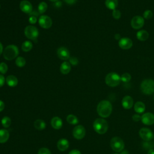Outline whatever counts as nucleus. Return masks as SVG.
I'll return each mask as SVG.
<instances>
[{
  "label": "nucleus",
  "mask_w": 154,
  "mask_h": 154,
  "mask_svg": "<svg viewBox=\"0 0 154 154\" xmlns=\"http://www.w3.org/2000/svg\"><path fill=\"white\" fill-rule=\"evenodd\" d=\"M112 110V104L107 100H101L97 106V112L102 118L108 117L111 115Z\"/></svg>",
  "instance_id": "nucleus-1"
},
{
  "label": "nucleus",
  "mask_w": 154,
  "mask_h": 154,
  "mask_svg": "<svg viewBox=\"0 0 154 154\" xmlns=\"http://www.w3.org/2000/svg\"><path fill=\"white\" fill-rule=\"evenodd\" d=\"M93 127L95 132L99 134H104L108 129V124L106 120L102 118L96 119L93 125Z\"/></svg>",
  "instance_id": "nucleus-2"
},
{
  "label": "nucleus",
  "mask_w": 154,
  "mask_h": 154,
  "mask_svg": "<svg viewBox=\"0 0 154 154\" xmlns=\"http://www.w3.org/2000/svg\"><path fill=\"white\" fill-rule=\"evenodd\" d=\"M19 54L18 48L14 45H8L3 51L4 58L7 60H12Z\"/></svg>",
  "instance_id": "nucleus-3"
},
{
  "label": "nucleus",
  "mask_w": 154,
  "mask_h": 154,
  "mask_svg": "<svg viewBox=\"0 0 154 154\" xmlns=\"http://www.w3.org/2000/svg\"><path fill=\"white\" fill-rule=\"evenodd\" d=\"M141 92L146 95H150L154 93V81L152 79H145L140 84Z\"/></svg>",
  "instance_id": "nucleus-4"
},
{
  "label": "nucleus",
  "mask_w": 154,
  "mask_h": 154,
  "mask_svg": "<svg viewBox=\"0 0 154 154\" xmlns=\"http://www.w3.org/2000/svg\"><path fill=\"white\" fill-rule=\"evenodd\" d=\"M105 82L109 87H114L120 84L121 78L118 73L116 72H110L106 75Z\"/></svg>",
  "instance_id": "nucleus-5"
},
{
  "label": "nucleus",
  "mask_w": 154,
  "mask_h": 154,
  "mask_svg": "<svg viewBox=\"0 0 154 154\" xmlns=\"http://www.w3.org/2000/svg\"><path fill=\"white\" fill-rule=\"evenodd\" d=\"M110 146L113 151L118 153L123 150L125 148V143L121 138L114 137L112 138L110 141Z\"/></svg>",
  "instance_id": "nucleus-6"
},
{
  "label": "nucleus",
  "mask_w": 154,
  "mask_h": 154,
  "mask_svg": "<svg viewBox=\"0 0 154 154\" xmlns=\"http://www.w3.org/2000/svg\"><path fill=\"white\" fill-rule=\"evenodd\" d=\"M24 33L28 38L32 40L35 42L37 40L39 34L38 29L35 26L32 25H28L26 26L24 30Z\"/></svg>",
  "instance_id": "nucleus-7"
},
{
  "label": "nucleus",
  "mask_w": 154,
  "mask_h": 154,
  "mask_svg": "<svg viewBox=\"0 0 154 154\" xmlns=\"http://www.w3.org/2000/svg\"><path fill=\"white\" fill-rule=\"evenodd\" d=\"M140 137L146 141H149L152 140L154 137L153 132L147 128H142L139 131Z\"/></svg>",
  "instance_id": "nucleus-8"
},
{
  "label": "nucleus",
  "mask_w": 154,
  "mask_h": 154,
  "mask_svg": "<svg viewBox=\"0 0 154 154\" xmlns=\"http://www.w3.org/2000/svg\"><path fill=\"white\" fill-rule=\"evenodd\" d=\"M144 25V19L143 17L140 16H135L132 17L131 21V25L135 29L141 28Z\"/></svg>",
  "instance_id": "nucleus-9"
},
{
  "label": "nucleus",
  "mask_w": 154,
  "mask_h": 154,
  "mask_svg": "<svg viewBox=\"0 0 154 154\" xmlns=\"http://www.w3.org/2000/svg\"><path fill=\"white\" fill-rule=\"evenodd\" d=\"M85 129L82 125H77L73 129V136L77 140L82 139L85 135Z\"/></svg>",
  "instance_id": "nucleus-10"
},
{
  "label": "nucleus",
  "mask_w": 154,
  "mask_h": 154,
  "mask_svg": "<svg viewBox=\"0 0 154 154\" xmlns=\"http://www.w3.org/2000/svg\"><path fill=\"white\" fill-rule=\"evenodd\" d=\"M38 23L40 26L45 29H48L51 27L52 21L50 17L47 15H42L39 17Z\"/></svg>",
  "instance_id": "nucleus-11"
},
{
  "label": "nucleus",
  "mask_w": 154,
  "mask_h": 154,
  "mask_svg": "<svg viewBox=\"0 0 154 154\" xmlns=\"http://www.w3.org/2000/svg\"><path fill=\"white\" fill-rule=\"evenodd\" d=\"M141 121L142 123L147 126L154 124V114L152 112H146L141 116Z\"/></svg>",
  "instance_id": "nucleus-12"
},
{
  "label": "nucleus",
  "mask_w": 154,
  "mask_h": 154,
  "mask_svg": "<svg viewBox=\"0 0 154 154\" xmlns=\"http://www.w3.org/2000/svg\"><path fill=\"white\" fill-rule=\"evenodd\" d=\"M133 43L131 39L128 37H123L119 40V47L124 50H128L132 48Z\"/></svg>",
  "instance_id": "nucleus-13"
},
{
  "label": "nucleus",
  "mask_w": 154,
  "mask_h": 154,
  "mask_svg": "<svg viewBox=\"0 0 154 154\" xmlns=\"http://www.w3.org/2000/svg\"><path fill=\"white\" fill-rule=\"evenodd\" d=\"M122 105L125 109H129L134 106V100L129 95L125 96L122 100Z\"/></svg>",
  "instance_id": "nucleus-14"
},
{
  "label": "nucleus",
  "mask_w": 154,
  "mask_h": 154,
  "mask_svg": "<svg viewBox=\"0 0 154 154\" xmlns=\"http://www.w3.org/2000/svg\"><path fill=\"white\" fill-rule=\"evenodd\" d=\"M20 8L22 11L25 13H31L32 10V6L30 2L26 0H23L20 2L19 5Z\"/></svg>",
  "instance_id": "nucleus-15"
},
{
  "label": "nucleus",
  "mask_w": 154,
  "mask_h": 154,
  "mask_svg": "<svg viewBox=\"0 0 154 154\" xmlns=\"http://www.w3.org/2000/svg\"><path fill=\"white\" fill-rule=\"evenodd\" d=\"M57 55L60 59L63 60H67L70 58L69 51L65 47H60L58 49Z\"/></svg>",
  "instance_id": "nucleus-16"
},
{
  "label": "nucleus",
  "mask_w": 154,
  "mask_h": 154,
  "mask_svg": "<svg viewBox=\"0 0 154 154\" xmlns=\"http://www.w3.org/2000/svg\"><path fill=\"white\" fill-rule=\"evenodd\" d=\"M69 147V142L66 138L60 139L57 142V148L60 151H65Z\"/></svg>",
  "instance_id": "nucleus-17"
},
{
  "label": "nucleus",
  "mask_w": 154,
  "mask_h": 154,
  "mask_svg": "<svg viewBox=\"0 0 154 154\" xmlns=\"http://www.w3.org/2000/svg\"><path fill=\"white\" fill-rule=\"evenodd\" d=\"M51 125L55 129H60L63 126V121L58 117H54L51 120Z\"/></svg>",
  "instance_id": "nucleus-18"
},
{
  "label": "nucleus",
  "mask_w": 154,
  "mask_h": 154,
  "mask_svg": "<svg viewBox=\"0 0 154 154\" xmlns=\"http://www.w3.org/2000/svg\"><path fill=\"white\" fill-rule=\"evenodd\" d=\"M5 81L7 85L11 87H16L18 84L17 78L15 76L12 75L8 76L5 79Z\"/></svg>",
  "instance_id": "nucleus-19"
},
{
  "label": "nucleus",
  "mask_w": 154,
  "mask_h": 154,
  "mask_svg": "<svg viewBox=\"0 0 154 154\" xmlns=\"http://www.w3.org/2000/svg\"><path fill=\"white\" fill-rule=\"evenodd\" d=\"M134 109L136 112L138 114H141L144 112L146 109V106L143 102L138 101L134 104Z\"/></svg>",
  "instance_id": "nucleus-20"
},
{
  "label": "nucleus",
  "mask_w": 154,
  "mask_h": 154,
  "mask_svg": "<svg viewBox=\"0 0 154 154\" xmlns=\"http://www.w3.org/2000/svg\"><path fill=\"white\" fill-rule=\"evenodd\" d=\"M149 37V34L146 30H144V29L140 30L137 32V38L140 41H141V42L146 41V40L148 39Z\"/></svg>",
  "instance_id": "nucleus-21"
},
{
  "label": "nucleus",
  "mask_w": 154,
  "mask_h": 154,
  "mask_svg": "<svg viewBox=\"0 0 154 154\" xmlns=\"http://www.w3.org/2000/svg\"><path fill=\"white\" fill-rule=\"evenodd\" d=\"M60 72H61V73L64 74V75H66L68 74L71 69V66H70V64L69 62L67 61H64L63 62L60 67Z\"/></svg>",
  "instance_id": "nucleus-22"
},
{
  "label": "nucleus",
  "mask_w": 154,
  "mask_h": 154,
  "mask_svg": "<svg viewBox=\"0 0 154 154\" xmlns=\"http://www.w3.org/2000/svg\"><path fill=\"white\" fill-rule=\"evenodd\" d=\"M9 132L7 130L5 129H0V143L7 142L9 138Z\"/></svg>",
  "instance_id": "nucleus-23"
},
{
  "label": "nucleus",
  "mask_w": 154,
  "mask_h": 154,
  "mask_svg": "<svg viewBox=\"0 0 154 154\" xmlns=\"http://www.w3.org/2000/svg\"><path fill=\"white\" fill-rule=\"evenodd\" d=\"M105 4L108 9L114 10L118 6V0H105Z\"/></svg>",
  "instance_id": "nucleus-24"
},
{
  "label": "nucleus",
  "mask_w": 154,
  "mask_h": 154,
  "mask_svg": "<svg viewBox=\"0 0 154 154\" xmlns=\"http://www.w3.org/2000/svg\"><path fill=\"white\" fill-rule=\"evenodd\" d=\"M46 123L44 120L42 119H37L34 123V126L35 128L38 131L43 130L46 128Z\"/></svg>",
  "instance_id": "nucleus-25"
},
{
  "label": "nucleus",
  "mask_w": 154,
  "mask_h": 154,
  "mask_svg": "<svg viewBox=\"0 0 154 154\" xmlns=\"http://www.w3.org/2000/svg\"><path fill=\"white\" fill-rule=\"evenodd\" d=\"M32 48V43L31 42L26 40L22 44V49L24 52H29Z\"/></svg>",
  "instance_id": "nucleus-26"
},
{
  "label": "nucleus",
  "mask_w": 154,
  "mask_h": 154,
  "mask_svg": "<svg viewBox=\"0 0 154 154\" xmlns=\"http://www.w3.org/2000/svg\"><path fill=\"white\" fill-rule=\"evenodd\" d=\"M67 122L71 125H76L78 123V119L76 116L73 114H69L67 116L66 118Z\"/></svg>",
  "instance_id": "nucleus-27"
},
{
  "label": "nucleus",
  "mask_w": 154,
  "mask_h": 154,
  "mask_svg": "<svg viewBox=\"0 0 154 154\" xmlns=\"http://www.w3.org/2000/svg\"><path fill=\"white\" fill-rule=\"evenodd\" d=\"M1 124L5 128H9L11 124V120L10 117L5 116L1 120Z\"/></svg>",
  "instance_id": "nucleus-28"
},
{
  "label": "nucleus",
  "mask_w": 154,
  "mask_h": 154,
  "mask_svg": "<svg viewBox=\"0 0 154 154\" xmlns=\"http://www.w3.org/2000/svg\"><path fill=\"white\" fill-rule=\"evenodd\" d=\"M48 8V5L45 2H41L38 5V13L43 14L44 13Z\"/></svg>",
  "instance_id": "nucleus-29"
},
{
  "label": "nucleus",
  "mask_w": 154,
  "mask_h": 154,
  "mask_svg": "<svg viewBox=\"0 0 154 154\" xmlns=\"http://www.w3.org/2000/svg\"><path fill=\"white\" fill-rule=\"evenodd\" d=\"M15 63L16 64L17 66L19 67H23L25 64H26V60L25 59L22 57H17V58L16 59L15 61Z\"/></svg>",
  "instance_id": "nucleus-30"
},
{
  "label": "nucleus",
  "mask_w": 154,
  "mask_h": 154,
  "mask_svg": "<svg viewBox=\"0 0 154 154\" xmlns=\"http://www.w3.org/2000/svg\"><path fill=\"white\" fill-rule=\"evenodd\" d=\"M121 81L123 82H128L131 79V75L128 73H124L120 76Z\"/></svg>",
  "instance_id": "nucleus-31"
},
{
  "label": "nucleus",
  "mask_w": 154,
  "mask_h": 154,
  "mask_svg": "<svg viewBox=\"0 0 154 154\" xmlns=\"http://www.w3.org/2000/svg\"><path fill=\"white\" fill-rule=\"evenodd\" d=\"M153 12L150 10H147L143 13V18L146 19L147 20L152 19L153 17Z\"/></svg>",
  "instance_id": "nucleus-32"
},
{
  "label": "nucleus",
  "mask_w": 154,
  "mask_h": 154,
  "mask_svg": "<svg viewBox=\"0 0 154 154\" xmlns=\"http://www.w3.org/2000/svg\"><path fill=\"white\" fill-rule=\"evenodd\" d=\"M8 70V66L6 63L2 62L0 63V73L2 74H5Z\"/></svg>",
  "instance_id": "nucleus-33"
},
{
  "label": "nucleus",
  "mask_w": 154,
  "mask_h": 154,
  "mask_svg": "<svg viewBox=\"0 0 154 154\" xmlns=\"http://www.w3.org/2000/svg\"><path fill=\"white\" fill-rule=\"evenodd\" d=\"M121 15H122V14H121V12L120 10H119L117 9H115V10H112V16L114 19H119L121 17Z\"/></svg>",
  "instance_id": "nucleus-34"
},
{
  "label": "nucleus",
  "mask_w": 154,
  "mask_h": 154,
  "mask_svg": "<svg viewBox=\"0 0 154 154\" xmlns=\"http://www.w3.org/2000/svg\"><path fill=\"white\" fill-rule=\"evenodd\" d=\"M38 154H51V152L48 148L42 147L38 150Z\"/></svg>",
  "instance_id": "nucleus-35"
},
{
  "label": "nucleus",
  "mask_w": 154,
  "mask_h": 154,
  "mask_svg": "<svg viewBox=\"0 0 154 154\" xmlns=\"http://www.w3.org/2000/svg\"><path fill=\"white\" fill-rule=\"evenodd\" d=\"M69 63L73 66H76L78 63V60L76 57L69 58Z\"/></svg>",
  "instance_id": "nucleus-36"
},
{
  "label": "nucleus",
  "mask_w": 154,
  "mask_h": 154,
  "mask_svg": "<svg viewBox=\"0 0 154 154\" xmlns=\"http://www.w3.org/2000/svg\"><path fill=\"white\" fill-rule=\"evenodd\" d=\"M28 21L31 24H34L36 23L37 22V17L35 16H33L31 15L29 16V19H28Z\"/></svg>",
  "instance_id": "nucleus-37"
},
{
  "label": "nucleus",
  "mask_w": 154,
  "mask_h": 154,
  "mask_svg": "<svg viewBox=\"0 0 154 154\" xmlns=\"http://www.w3.org/2000/svg\"><path fill=\"white\" fill-rule=\"evenodd\" d=\"M132 120H133L134 122H139L140 120H141V116H140L139 114H134V115L132 116Z\"/></svg>",
  "instance_id": "nucleus-38"
},
{
  "label": "nucleus",
  "mask_w": 154,
  "mask_h": 154,
  "mask_svg": "<svg viewBox=\"0 0 154 154\" xmlns=\"http://www.w3.org/2000/svg\"><path fill=\"white\" fill-rule=\"evenodd\" d=\"M5 82V79L2 75L0 74V87H2Z\"/></svg>",
  "instance_id": "nucleus-39"
},
{
  "label": "nucleus",
  "mask_w": 154,
  "mask_h": 154,
  "mask_svg": "<svg viewBox=\"0 0 154 154\" xmlns=\"http://www.w3.org/2000/svg\"><path fill=\"white\" fill-rule=\"evenodd\" d=\"M69 154H81V152L78 150H76V149H74V150H71Z\"/></svg>",
  "instance_id": "nucleus-40"
},
{
  "label": "nucleus",
  "mask_w": 154,
  "mask_h": 154,
  "mask_svg": "<svg viewBox=\"0 0 154 154\" xmlns=\"http://www.w3.org/2000/svg\"><path fill=\"white\" fill-rule=\"evenodd\" d=\"M64 1L67 4H70V5H72V4H75L77 0H64Z\"/></svg>",
  "instance_id": "nucleus-41"
},
{
  "label": "nucleus",
  "mask_w": 154,
  "mask_h": 154,
  "mask_svg": "<svg viewBox=\"0 0 154 154\" xmlns=\"http://www.w3.org/2000/svg\"><path fill=\"white\" fill-rule=\"evenodd\" d=\"M4 107H5V105L4 102L0 100V112H1L4 109Z\"/></svg>",
  "instance_id": "nucleus-42"
},
{
  "label": "nucleus",
  "mask_w": 154,
  "mask_h": 154,
  "mask_svg": "<svg viewBox=\"0 0 154 154\" xmlns=\"http://www.w3.org/2000/svg\"><path fill=\"white\" fill-rule=\"evenodd\" d=\"M114 38H115L116 40H119L121 38V37H120V34H116L115 35H114Z\"/></svg>",
  "instance_id": "nucleus-43"
},
{
  "label": "nucleus",
  "mask_w": 154,
  "mask_h": 154,
  "mask_svg": "<svg viewBox=\"0 0 154 154\" xmlns=\"http://www.w3.org/2000/svg\"><path fill=\"white\" fill-rule=\"evenodd\" d=\"M147 154H154V149H150L148 150Z\"/></svg>",
  "instance_id": "nucleus-44"
},
{
  "label": "nucleus",
  "mask_w": 154,
  "mask_h": 154,
  "mask_svg": "<svg viewBox=\"0 0 154 154\" xmlns=\"http://www.w3.org/2000/svg\"><path fill=\"white\" fill-rule=\"evenodd\" d=\"M2 52H3V46H2V43L0 42V55H1Z\"/></svg>",
  "instance_id": "nucleus-45"
},
{
  "label": "nucleus",
  "mask_w": 154,
  "mask_h": 154,
  "mask_svg": "<svg viewBox=\"0 0 154 154\" xmlns=\"http://www.w3.org/2000/svg\"><path fill=\"white\" fill-rule=\"evenodd\" d=\"M61 2H59V1L56 2V3H55V6L57 7H60L61 5Z\"/></svg>",
  "instance_id": "nucleus-46"
},
{
  "label": "nucleus",
  "mask_w": 154,
  "mask_h": 154,
  "mask_svg": "<svg viewBox=\"0 0 154 154\" xmlns=\"http://www.w3.org/2000/svg\"><path fill=\"white\" fill-rule=\"evenodd\" d=\"M122 153L121 154H129V153H128V152L127 151V150H125V151H122Z\"/></svg>",
  "instance_id": "nucleus-47"
},
{
  "label": "nucleus",
  "mask_w": 154,
  "mask_h": 154,
  "mask_svg": "<svg viewBox=\"0 0 154 154\" xmlns=\"http://www.w3.org/2000/svg\"><path fill=\"white\" fill-rule=\"evenodd\" d=\"M49 1H52V2H57V1H58L59 0H49Z\"/></svg>",
  "instance_id": "nucleus-48"
},
{
  "label": "nucleus",
  "mask_w": 154,
  "mask_h": 154,
  "mask_svg": "<svg viewBox=\"0 0 154 154\" xmlns=\"http://www.w3.org/2000/svg\"><path fill=\"white\" fill-rule=\"evenodd\" d=\"M114 154H118V153H114Z\"/></svg>",
  "instance_id": "nucleus-49"
},
{
  "label": "nucleus",
  "mask_w": 154,
  "mask_h": 154,
  "mask_svg": "<svg viewBox=\"0 0 154 154\" xmlns=\"http://www.w3.org/2000/svg\"><path fill=\"white\" fill-rule=\"evenodd\" d=\"M0 8H1V5H0Z\"/></svg>",
  "instance_id": "nucleus-50"
},
{
  "label": "nucleus",
  "mask_w": 154,
  "mask_h": 154,
  "mask_svg": "<svg viewBox=\"0 0 154 154\" xmlns=\"http://www.w3.org/2000/svg\"><path fill=\"white\" fill-rule=\"evenodd\" d=\"M153 146H154V144H153Z\"/></svg>",
  "instance_id": "nucleus-51"
}]
</instances>
